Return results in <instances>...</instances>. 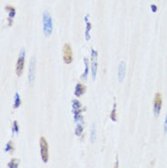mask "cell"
Segmentation results:
<instances>
[{
	"mask_svg": "<svg viewBox=\"0 0 167 168\" xmlns=\"http://www.w3.org/2000/svg\"><path fill=\"white\" fill-rule=\"evenodd\" d=\"M9 168H17L18 167V160L17 159H12L8 163Z\"/></svg>",
	"mask_w": 167,
	"mask_h": 168,
	"instance_id": "cell-16",
	"label": "cell"
},
{
	"mask_svg": "<svg viewBox=\"0 0 167 168\" xmlns=\"http://www.w3.org/2000/svg\"><path fill=\"white\" fill-rule=\"evenodd\" d=\"M82 132H83V125H81V124H78L77 128H76V130H75V133H76V135L80 136V135L82 134Z\"/></svg>",
	"mask_w": 167,
	"mask_h": 168,
	"instance_id": "cell-19",
	"label": "cell"
},
{
	"mask_svg": "<svg viewBox=\"0 0 167 168\" xmlns=\"http://www.w3.org/2000/svg\"><path fill=\"white\" fill-rule=\"evenodd\" d=\"M125 73H126V64L124 61H121L120 65H119V69H118V81L120 82L123 81Z\"/></svg>",
	"mask_w": 167,
	"mask_h": 168,
	"instance_id": "cell-8",
	"label": "cell"
},
{
	"mask_svg": "<svg viewBox=\"0 0 167 168\" xmlns=\"http://www.w3.org/2000/svg\"><path fill=\"white\" fill-rule=\"evenodd\" d=\"M84 62H85V72H84V74H82V76H81V78L82 79H86L87 78V76H88V74H89V63H88V59H84Z\"/></svg>",
	"mask_w": 167,
	"mask_h": 168,
	"instance_id": "cell-13",
	"label": "cell"
},
{
	"mask_svg": "<svg viewBox=\"0 0 167 168\" xmlns=\"http://www.w3.org/2000/svg\"><path fill=\"white\" fill-rule=\"evenodd\" d=\"M53 24H52V17L50 14L46 11L43 14V31L46 36H50L52 33Z\"/></svg>",
	"mask_w": 167,
	"mask_h": 168,
	"instance_id": "cell-1",
	"label": "cell"
},
{
	"mask_svg": "<svg viewBox=\"0 0 167 168\" xmlns=\"http://www.w3.org/2000/svg\"><path fill=\"white\" fill-rule=\"evenodd\" d=\"M111 119L112 120L113 122H116L117 121V113H116V103H114L113 105V109L111 111Z\"/></svg>",
	"mask_w": 167,
	"mask_h": 168,
	"instance_id": "cell-14",
	"label": "cell"
},
{
	"mask_svg": "<svg viewBox=\"0 0 167 168\" xmlns=\"http://www.w3.org/2000/svg\"><path fill=\"white\" fill-rule=\"evenodd\" d=\"M114 168H119V160H118V158H116V162H115V164H114Z\"/></svg>",
	"mask_w": 167,
	"mask_h": 168,
	"instance_id": "cell-22",
	"label": "cell"
},
{
	"mask_svg": "<svg viewBox=\"0 0 167 168\" xmlns=\"http://www.w3.org/2000/svg\"><path fill=\"white\" fill-rule=\"evenodd\" d=\"M163 133H164L165 134L167 133V114H166L165 122H164V124H163Z\"/></svg>",
	"mask_w": 167,
	"mask_h": 168,
	"instance_id": "cell-21",
	"label": "cell"
},
{
	"mask_svg": "<svg viewBox=\"0 0 167 168\" xmlns=\"http://www.w3.org/2000/svg\"><path fill=\"white\" fill-rule=\"evenodd\" d=\"M72 106H73V111L75 115L76 114H80L81 113V104L79 101L77 100H73L72 101Z\"/></svg>",
	"mask_w": 167,
	"mask_h": 168,
	"instance_id": "cell-9",
	"label": "cell"
},
{
	"mask_svg": "<svg viewBox=\"0 0 167 168\" xmlns=\"http://www.w3.org/2000/svg\"><path fill=\"white\" fill-rule=\"evenodd\" d=\"M6 9L8 10V12H9V18L12 19L15 17V15H16V9L12 6H7Z\"/></svg>",
	"mask_w": 167,
	"mask_h": 168,
	"instance_id": "cell-11",
	"label": "cell"
},
{
	"mask_svg": "<svg viewBox=\"0 0 167 168\" xmlns=\"http://www.w3.org/2000/svg\"><path fill=\"white\" fill-rule=\"evenodd\" d=\"M85 91V86L81 83H78L75 88V95L77 97H80V95H82Z\"/></svg>",
	"mask_w": 167,
	"mask_h": 168,
	"instance_id": "cell-10",
	"label": "cell"
},
{
	"mask_svg": "<svg viewBox=\"0 0 167 168\" xmlns=\"http://www.w3.org/2000/svg\"><path fill=\"white\" fill-rule=\"evenodd\" d=\"M13 125H14V128H13V133H18V124H17V123L16 121L14 122Z\"/></svg>",
	"mask_w": 167,
	"mask_h": 168,
	"instance_id": "cell-20",
	"label": "cell"
},
{
	"mask_svg": "<svg viewBox=\"0 0 167 168\" xmlns=\"http://www.w3.org/2000/svg\"><path fill=\"white\" fill-rule=\"evenodd\" d=\"M85 21H86V23H87V29H86V39L89 40V39H90L89 32H90V28H91V25H90V23L89 20H88V17H86Z\"/></svg>",
	"mask_w": 167,
	"mask_h": 168,
	"instance_id": "cell-15",
	"label": "cell"
},
{
	"mask_svg": "<svg viewBox=\"0 0 167 168\" xmlns=\"http://www.w3.org/2000/svg\"><path fill=\"white\" fill-rule=\"evenodd\" d=\"M39 145H40V154H41L42 161L44 163H47V161H49V145H47V140L44 137L40 138Z\"/></svg>",
	"mask_w": 167,
	"mask_h": 168,
	"instance_id": "cell-2",
	"label": "cell"
},
{
	"mask_svg": "<svg viewBox=\"0 0 167 168\" xmlns=\"http://www.w3.org/2000/svg\"><path fill=\"white\" fill-rule=\"evenodd\" d=\"M152 8H153V12H155L156 9H157V8H155V6H152Z\"/></svg>",
	"mask_w": 167,
	"mask_h": 168,
	"instance_id": "cell-23",
	"label": "cell"
},
{
	"mask_svg": "<svg viewBox=\"0 0 167 168\" xmlns=\"http://www.w3.org/2000/svg\"><path fill=\"white\" fill-rule=\"evenodd\" d=\"M98 52L91 50V72H92V78L95 79L97 74V69H98Z\"/></svg>",
	"mask_w": 167,
	"mask_h": 168,
	"instance_id": "cell-4",
	"label": "cell"
},
{
	"mask_svg": "<svg viewBox=\"0 0 167 168\" xmlns=\"http://www.w3.org/2000/svg\"><path fill=\"white\" fill-rule=\"evenodd\" d=\"M63 60L65 63L69 64L72 61V50H71V47L69 44H65L63 47Z\"/></svg>",
	"mask_w": 167,
	"mask_h": 168,
	"instance_id": "cell-6",
	"label": "cell"
},
{
	"mask_svg": "<svg viewBox=\"0 0 167 168\" xmlns=\"http://www.w3.org/2000/svg\"><path fill=\"white\" fill-rule=\"evenodd\" d=\"M162 95L160 92H157L154 96L153 100V111H154V116L158 117L161 108H162Z\"/></svg>",
	"mask_w": 167,
	"mask_h": 168,
	"instance_id": "cell-5",
	"label": "cell"
},
{
	"mask_svg": "<svg viewBox=\"0 0 167 168\" xmlns=\"http://www.w3.org/2000/svg\"><path fill=\"white\" fill-rule=\"evenodd\" d=\"M15 150V148H14V145H13V142L10 141V142H8V143H7V145H6V151L7 152H13Z\"/></svg>",
	"mask_w": 167,
	"mask_h": 168,
	"instance_id": "cell-18",
	"label": "cell"
},
{
	"mask_svg": "<svg viewBox=\"0 0 167 168\" xmlns=\"http://www.w3.org/2000/svg\"><path fill=\"white\" fill-rule=\"evenodd\" d=\"M20 105V97H19V94L16 93L15 94V103H14V108H17Z\"/></svg>",
	"mask_w": 167,
	"mask_h": 168,
	"instance_id": "cell-17",
	"label": "cell"
},
{
	"mask_svg": "<svg viewBox=\"0 0 167 168\" xmlns=\"http://www.w3.org/2000/svg\"><path fill=\"white\" fill-rule=\"evenodd\" d=\"M25 54H26V50L23 49L19 54V58L17 61V66H16V73L17 76H20L23 72L24 62H25Z\"/></svg>",
	"mask_w": 167,
	"mask_h": 168,
	"instance_id": "cell-3",
	"label": "cell"
},
{
	"mask_svg": "<svg viewBox=\"0 0 167 168\" xmlns=\"http://www.w3.org/2000/svg\"><path fill=\"white\" fill-rule=\"evenodd\" d=\"M95 140H96V128H95V124H93L91 127V132H90V141L94 142Z\"/></svg>",
	"mask_w": 167,
	"mask_h": 168,
	"instance_id": "cell-12",
	"label": "cell"
},
{
	"mask_svg": "<svg viewBox=\"0 0 167 168\" xmlns=\"http://www.w3.org/2000/svg\"><path fill=\"white\" fill-rule=\"evenodd\" d=\"M35 72H36V59L35 57L31 58L29 63V84L32 85L35 80Z\"/></svg>",
	"mask_w": 167,
	"mask_h": 168,
	"instance_id": "cell-7",
	"label": "cell"
}]
</instances>
